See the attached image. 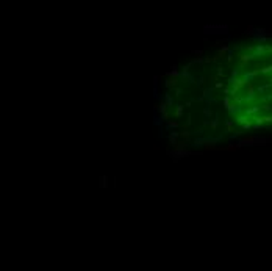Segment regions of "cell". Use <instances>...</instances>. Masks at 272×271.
<instances>
[{"mask_svg":"<svg viewBox=\"0 0 272 271\" xmlns=\"http://www.w3.org/2000/svg\"><path fill=\"white\" fill-rule=\"evenodd\" d=\"M225 107L241 129L272 127V39L236 49L225 88Z\"/></svg>","mask_w":272,"mask_h":271,"instance_id":"1","label":"cell"}]
</instances>
